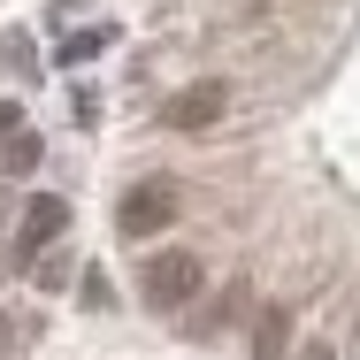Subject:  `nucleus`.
I'll use <instances>...</instances> for the list:
<instances>
[{"instance_id":"obj_2","label":"nucleus","mask_w":360,"mask_h":360,"mask_svg":"<svg viewBox=\"0 0 360 360\" xmlns=\"http://www.w3.org/2000/svg\"><path fill=\"white\" fill-rule=\"evenodd\" d=\"M222 108H230V84H222V77H207V84H184V92L161 108V131H184V139H192V131H215Z\"/></svg>"},{"instance_id":"obj_4","label":"nucleus","mask_w":360,"mask_h":360,"mask_svg":"<svg viewBox=\"0 0 360 360\" xmlns=\"http://www.w3.org/2000/svg\"><path fill=\"white\" fill-rule=\"evenodd\" d=\"M62 230H70V200H62V192H39V200L23 207V230H15V253L31 261V253H46V245H54Z\"/></svg>"},{"instance_id":"obj_9","label":"nucleus","mask_w":360,"mask_h":360,"mask_svg":"<svg viewBox=\"0 0 360 360\" xmlns=\"http://www.w3.org/2000/svg\"><path fill=\"white\" fill-rule=\"evenodd\" d=\"M15 131H23V115H15V108H8V100H0V146L15 139Z\"/></svg>"},{"instance_id":"obj_3","label":"nucleus","mask_w":360,"mask_h":360,"mask_svg":"<svg viewBox=\"0 0 360 360\" xmlns=\"http://www.w3.org/2000/svg\"><path fill=\"white\" fill-rule=\"evenodd\" d=\"M115 222H123V238H153V230H169V222H176V184H139V192H123Z\"/></svg>"},{"instance_id":"obj_6","label":"nucleus","mask_w":360,"mask_h":360,"mask_svg":"<svg viewBox=\"0 0 360 360\" xmlns=\"http://www.w3.org/2000/svg\"><path fill=\"white\" fill-rule=\"evenodd\" d=\"M23 169H39V139H31V131L8 139V176H23Z\"/></svg>"},{"instance_id":"obj_1","label":"nucleus","mask_w":360,"mask_h":360,"mask_svg":"<svg viewBox=\"0 0 360 360\" xmlns=\"http://www.w3.org/2000/svg\"><path fill=\"white\" fill-rule=\"evenodd\" d=\"M200 284H207V261L200 253H146V269H139V299L153 307V314H176V307H192L200 299Z\"/></svg>"},{"instance_id":"obj_5","label":"nucleus","mask_w":360,"mask_h":360,"mask_svg":"<svg viewBox=\"0 0 360 360\" xmlns=\"http://www.w3.org/2000/svg\"><path fill=\"white\" fill-rule=\"evenodd\" d=\"M291 353V307H261V330H253V360H284Z\"/></svg>"},{"instance_id":"obj_8","label":"nucleus","mask_w":360,"mask_h":360,"mask_svg":"<svg viewBox=\"0 0 360 360\" xmlns=\"http://www.w3.org/2000/svg\"><path fill=\"white\" fill-rule=\"evenodd\" d=\"M15 338H23V322H15V314H0V353H15Z\"/></svg>"},{"instance_id":"obj_10","label":"nucleus","mask_w":360,"mask_h":360,"mask_svg":"<svg viewBox=\"0 0 360 360\" xmlns=\"http://www.w3.org/2000/svg\"><path fill=\"white\" fill-rule=\"evenodd\" d=\"M299 360H330V345H307V353H299Z\"/></svg>"},{"instance_id":"obj_7","label":"nucleus","mask_w":360,"mask_h":360,"mask_svg":"<svg viewBox=\"0 0 360 360\" xmlns=\"http://www.w3.org/2000/svg\"><path fill=\"white\" fill-rule=\"evenodd\" d=\"M100 46H108V31H77L70 46H62V62H84V54H100Z\"/></svg>"}]
</instances>
